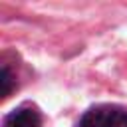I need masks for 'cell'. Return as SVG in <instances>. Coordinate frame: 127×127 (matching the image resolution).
<instances>
[{
  "label": "cell",
  "mask_w": 127,
  "mask_h": 127,
  "mask_svg": "<svg viewBox=\"0 0 127 127\" xmlns=\"http://www.w3.org/2000/svg\"><path fill=\"white\" fill-rule=\"evenodd\" d=\"M77 127H127V109L117 105H97L83 113Z\"/></svg>",
  "instance_id": "6da1fadb"
},
{
  "label": "cell",
  "mask_w": 127,
  "mask_h": 127,
  "mask_svg": "<svg viewBox=\"0 0 127 127\" xmlns=\"http://www.w3.org/2000/svg\"><path fill=\"white\" fill-rule=\"evenodd\" d=\"M2 127H42V115L32 105H20L2 119Z\"/></svg>",
  "instance_id": "7a4b0ae2"
},
{
  "label": "cell",
  "mask_w": 127,
  "mask_h": 127,
  "mask_svg": "<svg viewBox=\"0 0 127 127\" xmlns=\"http://www.w3.org/2000/svg\"><path fill=\"white\" fill-rule=\"evenodd\" d=\"M12 87H14V77L8 69V65L4 64L2 65V71H0V95L2 97H8L12 93Z\"/></svg>",
  "instance_id": "3957f363"
}]
</instances>
